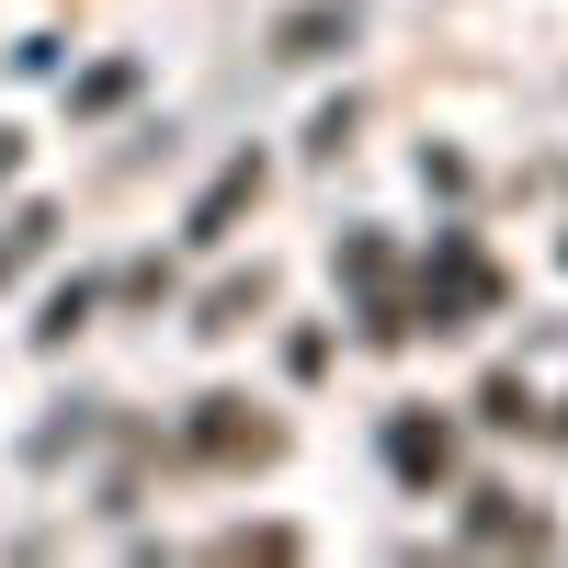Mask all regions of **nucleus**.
Masks as SVG:
<instances>
[{"label":"nucleus","mask_w":568,"mask_h":568,"mask_svg":"<svg viewBox=\"0 0 568 568\" xmlns=\"http://www.w3.org/2000/svg\"><path fill=\"white\" fill-rule=\"evenodd\" d=\"M329 34H342L329 12H284V58H329Z\"/></svg>","instance_id":"20e7f679"},{"label":"nucleus","mask_w":568,"mask_h":568,"mask_svg":"<svg viewBox=\"0 0 568 568\" xmlns=\"http://www.w3.org/2000/svg\"><path fill=\"white\" fill-rule=\"evenodd\" d=\"M251 194H262V160H240V171H216V194L194 205V240H227V216H240Z\"/></svg>","instance_id":"f257e3e1"},{"label":"nucleus","mask_w":568,"mask_h":568,"mask_svg":"<svg viewBox=\"0 0 568 568\" xmlns=\"http://www.w3.org/2000/svg\"><path fill=\"white\" fill-rule=\"evenodd\" d=\"M478 535H489V546H511V535H524V546H546V524H535V511H511L500 489H478Z\"/></svg>","instance_id":"7ed1b4c3"},{"label":"nucleus","mask_w":568,"mask_h":568,"mask_svg":"<svg viewBox=\"0 0 568 568\" xmlns=\"http://www.w3.org/2000/svg\"><path fill=\"white\" fill-rule=\"evenodd\" d=\"M387 455H398V478H444V433H433V420H398Z\"/></svg>","instance_id":"f03ea898"}]
</instances>
